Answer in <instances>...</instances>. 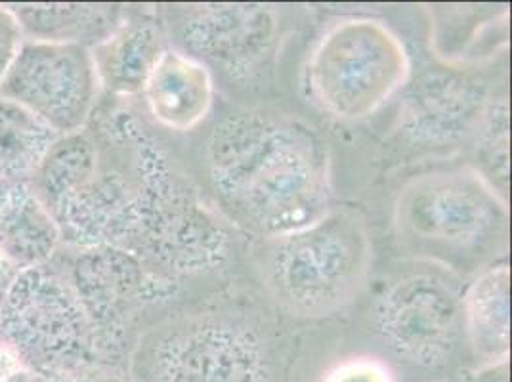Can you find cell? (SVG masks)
Returning a JSON list of instances; mask_svg holds the SVG:
<instances>
[{
  "label": "cell",
  "mask_w": 512,
  "mask_h": 382,
  "mask_svg": "<svg viewBox=\"0 0 512 382\" xmlns=\"http://www.w3.org/2000/svg\"><path fill=\"white\" fill-rule=\"evenodd\" d=\"M98 90L90 46L25 39L0 96L31 111L58 136H69L88 125Z\"/></svg>",
  "instance_id": "cell-7"
},
{
  "label": "cell",
  "mask_w": 512,
  "mask_h": 382,
  "mask_svg": "<svg viewBox=\"0 0 512 382\" xmlns=\"http://www.w3.org/2000/svg\"><path fill=\"white\" fill-rule=\"evenodd\" d=\"M62 241L31 180H0V255L20 272L46 266Z\"/></svg>",
  "instance_id": "cell-13"
},
{
  "label": "cell",
  "mask_w": 512,
  "mask_h": 382,
  "mask_svg": "<svg viewBox=\"0 0 512 382\" xmlns=\"http://www.w3.org/2000/svg\"><path fill=\"white\" fill-rule=\"evenodd\" d=\"M12 12L20 20L23 35L33 41L85 44L83 37L96 25L106 29L107 10L98 6H22Z\"/></svg>",
  "instance_id": "cell-16"
},
{
  "label": "cell",
  "mask_w": 512,
  "mask_h": 382,
  "mask_svg": "<svg viewBox=\"0 0 512 382\" xmlns=\"http://www.w3.org/2000/svg\"><path fill=\"white\" fill-rule=\"evenodd\" d=\"M58 382H132L115 363H90L71 373L60 375Z\"/></svg>",
  "instance_id": "cell-19"
},
{
  "label": "cell",
  "mask_w": 512,
  "mask_h": 382,
  "mask_svg": "<svg viewBox=\"0 0 512 382\" xmlns=\"http://www.w3.org/2000/svg\"><path fill=\"white\" fill-rule=\"evenodd\" d=\"M23 41H25V35H23L20 20L12 12V8L0 6V85L10 65L16 60Z\"/></svg>",
  "instance_id": "cell-18"
},
{
  "label": "cell",
  "mask_w": 512,
  "mask_h": 382,
  "mask_svg": "<svg viewBox=\"0 0 512 382\" xmlns=\"http://www.w3.org/2000/svg\"><path fill=\"white\" fill-rule=\"evenodd\" d=\"M167 48L159 25L148 20L117 23L104 39L90 46L98 85L117 98L142 94Z\"/></svg>",
  "instance_id": "cell-14"
},
{
  "label": "cell",
  "mask_w": 512,
  "mask_h": 382,
  "mask_svg": "<svg viewBox=\"0 0 512 382\" xmlns=\"http://www.w3.org/2000/svg\"><path fill=\"white\" fill-rule=\"evenodd\" d=\"M203 155L220 213L255 239L302 230L333 207L320 138L276 109L241 107L224 115Z\"/></svg>",
  "instance_id": "cell-1"
},
{
  "label": "cell",
  "mask_w": 512,
  "mask_h": 382,
  "mask_svg": "<svg viewBox=\"0 0 512 382\" xmlns=\"http://www.w3.org/2000/svg\"><path fill=\"white\" fill-rule=\"evenodd\" d=\"M476 382H509V363L476 373Z\"/></svg>",
  "instance_id": "cell-20"
},
{
  "label": "cell",
  "mask_w": 512,
  "mask_h": 382,
  "mask_svg": "<svg viewBox=\"0 0 512 382\" xmlns=\"http://www.w3.org/2000/svg\"><path fill=\"white\" fill-rule=\"evenodd\" d=\"M320 382H396L390 365L375 356H350L333 363Z\"/></svg>",
  "instance_id": "cell-17"
},
{
  "label": "cell",
  "mask_w": 512,
  "mask_h": 382,
  "mask_svg": "<svg viewBox=\"0 0 512 382\" xmlns=\"http://www.w3.org/2000/svg\"><path fill=\"white\" fill-rule=\"evenodd\" d=\"M190 56L220 67L232 81L253 77L278 43V14L266 6H199L180 25Z\"/></svg>",
  "instance_id": "cell-9"
},
{
  "label": "cell",
  "mask_w": 512,
  "mask_h": 382,
  "mask_svg": "<svg viewBox=\"0 0 512 382\" xmlns=\"http://www.w3.org/2000/svg\"><path fill=\"white\" fill-rule=\"evenodd\" d=\"M60 138L31 111L0 96V180H31Z\"/></svg>",
  "instance_id": "cell-15"
},
{
  "label": "cell",
  "mask_w": 512,
  "mask_h": 382,
  "mask_svg": "<svg viewBox=\"0 0 512 382\" xmlns=\"http://www.w3.org/2000/svg\"><path fill=\"white\" fill-rule=\"evenodd\" d=\"M373 323L384 346L400 360L427 369L444 367L463 342L461 295L446 277L407 274L379 295Z\"/></svg>",
  "instance_id": "cell-8"
},
{
  "label": "cell",
  "mask_w": 512,
  "mask_h": 382,
  "mask_svg": "<svg viewBox=\"0 0 512 382\" xmlns=\"http://www.w3.org/2000/svg\"><path fill=\"white\" fill-rule=\"evenodd\" d=\"M16 276H18V270L4 256L0 255V298L6 293V289L10 287V283Z\"/></svg>",
  "instance_id": "cell-21"
},
{
  "label": "cell",
  "mask_w": 512,
  "mask_h": 382,
  "mask_svg": "<svg viewBox=\"0 0 512 382\" xmlns=\"http://www.w3.org/2000/svg\"><path fill=\"white\" fill-rule=\"evenodd\" d=\"M509 199L472 165L421 172L398 191V247L434 268L478 276L509 251Z\"/></svg>",
  "instance_id": "cell-2"
},
{
  "label": "cell",
  "mask_w": 512,
  "mask_h": 382,
  "mask_svg": "<svg viewBox=\"0 0 512 382\" xmlns=\"http://www.w3.org/2000/svg\"><path fill=\"white\" fill-rule=\"evenodd\" d=\"M411 77V58L400 35L375 18H342L314 44L306 86L321 111L358 123L386 106Z\"/></svg>",
  "instance_id": "cell-5"
},
{
  "label": "cell",
  "mask_w": 512,
  "mask_h": 382,
  "mask_svg": "<svg viewBox=\"0 0 512 382\" xmlns=\"http://www.w3.org/2000/svg\"><path fill=\"white\" fill-rule=\"evenodd\" d=\"M463 342L474 373L511 358V266L501 260L480 272L461 295Z\"/></svg>",
  "instance_id": "cell-11"
},
{
  "label": "cell",
  "mask_w": 512,
  "mask_h": 382,
  "mask_svg": "<svg viewBox=\"0 0 512 382\" xmlns=\"http://www.w3.org/2000/svg\"><path fill=\"white\" fill-rule=\"evenodd\" d=\"M142 94L151 119L159 127L180 134L192 132L213 111V73L186 50L169 46Z\"/></svg>",
  "instance_id": "cell-10"
},
{
  "label": "cell",
  "mask_w": 512,
  "mask_h": 382,
  "mask_svg": "<svg viewBox=\"0 0 512 382\" xmlns=\"http://www.w3.org/2000/svg\"><path fill=\"white\" fill-rule=\"evenodd\" d=\"M144 382H276V344L264 321L228 302L174 312L138 344Z\"/></svg>",
  "instance_id": "cell-4"
},
{
  "label": "cell",
  "mask_w": 512,
  "mask_h": 382,
  "mask_svg": "<svg viewBox=\"0 0 512 382\" xmlns=\"http://www.w3.org/2000/svg\"><path fill=\"white\" fill-rule=\"evenodd\" d=\"M373 256L365 216L333 205L302 230L256 239L253 270L278 310L312 321L331 318L362 297Z\"/></svg>",
  "instance_id": "cell-3"
},
{
  "label": "cell",
  "mask_w": 512,
  "mask_h": 382,
  "mask_svg": "<svg viewBox=\"0 0 512 382\" xmlns=\"http://www.w3.org/2000/svg\"><path fill=\"white\" fill-rule=\"evenodd\" d=\"M0 342L50 377L106 363L73 283L46 266L20 270L0 298Z\"/></svg>",
  "instance_id": "cell-6"
},
{
  "label": "cell",
  "mask_w": 512,
  "mask_h": 382,
  "mask_svg": "<svg viewBox=\"0 0 512 382\" xmlns=\"http://www.w3.org/2000/svg\"><path fill=\"white\" fill-rule=\"evenodd\" d=\"M509 46V10L484 6H434L430 12V50L453 69L478 67Z\"/></svg>",
  "instance_id": "cell-12"
}]
</instances>
